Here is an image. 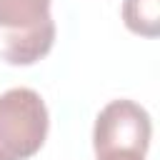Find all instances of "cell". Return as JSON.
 I'll return each instance as SVG.
<instances>
[{
    "instance_id": "cell-1",
    "label": "cell",
    "mask_w": 160,
    "mask_h": 160,
    "mask_svg": "<svg viewBox=\"0 0 160 160\" xmlns=\"http://www.w3.org/2000/svg\"><path fill=\"white\" fill-rule=\"evenodd\" d=\"M55 42L50 0H0V58L10 65L42 60Z\"/></svg>"
},
{
    "instance_id": "cell-2",
    "label": "cell",
    "mask_w": 160,
    "mask_h": 160,
    "mask_svg": "<svg viewBox=\"0 0 160 160\" xmlns=\"http://www.w3.org/2000/svg\"><path fill=\"white\" fill-rule=\"evenodd\" d=\"M48 105L32 88H10L0 95V160H30L45 145Z\"/></svg>"
},
{
    "instance_id": "cell-3",
    "label": "cell",
    "mask_w": 160,
    "mask_h": 160,
    "mask_svg": "<svg viewBox=\"0 0 160 160\" xmlns=\"http://www.w3.org/2000/svg\"><path fill=\"white\" fill-rule=\"evenodd\" d=\"M152 138V122L145 108L132 100H110L95 118L92 148L95 155L105 152H135L145 155Z\"/></svg>"
},
{
    "instance_id": "cell-4",
    "label": "cell",
    "mask_w": 160,
    "mask_h": 160,
    "mask_svg": "<svg viewBox=\"0 0 160 160\" xmlns=\"http://www.w3.org/2000/svg\"><path fill=\"white\" fill-rule=\"evenodd\" d=\"M122 22L142 38L160 35V0H122Z\"/></svg>"
},
{
    "instance_id": "cell-5",
    "label": "cell",
    "mask_w": 160,
    "mask_h": 160,
    "mask_svg": "<svg viewBox=\"0 0 160 160\" xmlns=\"http://www.w3.org/2000/svg\"><path fill=\"white\" fill-rule=\"evenodd\" d=\"M95 158L98 160H145V155H135V152H105Z\"/></svg>"
}]
</instances>
